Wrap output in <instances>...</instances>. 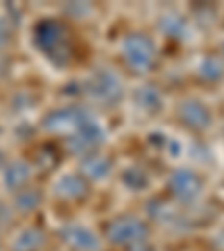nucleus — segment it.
<instances>
[{
    "mask_svg": "<svg viewBox=\"0 0 224 251\" xmlns=\"http://www.w3.org/2000/svg\"><path fill=\"white\" fill-rule=\"evenodd\" d=\"M11 41V27L7 18H0V47H5Z\"/></svg>",
    "mask_w": 224,
    "mask_h": 251,
    "instance_id": "nucleus-19",
    "label": "nucleus"
},
{
    "mask_svg": "<svg viewBox=\"0 0 224 251\" xmlns=\"http://www.w3.org/2000/svg\"><path fill=\"white\" fill-rule=\"evenodd\" d=\"M124 182H125V186L135 188V191H144V188H148V175L144 168L130 166L124 173Z\"/></svg>",
    "mask_w": 224,
    "mask_h": 251,
    "instance_id": "nucleus-18",
    "label": "nucleus"
},
{
    "mask_svg": "<svg viewBox=\"0 0 224 251\" xmlns=\"http://www.w3.org/2000/svg\"><path fill=\"white\" fill-rule=\"evenodd\" d=\"M45 242V231L38 226H27L18 231V235L11 242V251H38Z\"/></svg>",
    "mask_w": 224,
    "mask_h": 251,
    "instance_id": "nucleus-13",
    "label": "nucleus"
},
{
    "mask_svg": "<svg viewBox=\"0 0 224 251\" xmlns=\"http://www.w3.org/2000/svg\"><path fill=\"white\" fill-rule=\"evenodd\" d=\"M14 209L21 211V213H34V211L38 209L43 204V193L38 191V188H23V191H18V193H14Z\"/></svg>",
    "mask_w": 224,
    "mask_h": 251,
    "instance_id": "nucleus-14",
    "label": "nucleus"
},
{
    "mask_svg": "<svg viewBox=\"0 0 224 251\" xmlns=\"http://www.w3.org/2000/svg\"><path fill=\"white\" fill-rule=\"evenodd\" d=\"M29 179H31L29 162L16 159V162H7V166L2 168V184H5V188L11 191V193H18V191L27 188L29 186Z\"/></svg>",
    "mask_w": 224,
    "mask_h": 251,
    "instance_id": "nucleus-11",
    "label": "nucleus"
},
{
    "mask_svg": "<svg viewBox=\"0 0 224 251\" xmlns=\"http://www.w3.org/2000/svg\"><path fill=\"white\" fill-rule=\"evenodd\" d=\"M224 76V63L220 56H206L199 65V78L206 83H215Z\"/></svg>",
    "mask_w": 224,
    "mask_h": 251,
    "instance_id": "nucleus-16",
    "label": "nucleus"
},
{
    "mask_svg": "<svg viewBox=\"0 0 224 251\" xmlns=\"http://www.w3.org/2000/svg\"><path fill=\"white\" fill-rule=\"evenodd\" d=\"M150 235V226L141 218L135 215H121V218L110 220L105 226V238L110 245L117 247H135L148 240Z\"/></svg>",
    "mask_w": 224,
    "mask_h": 251,
    "instance_id": "nucleus-3",
    "label": "nucleus"
},
{
    "mask_svg": "<svg viewBox=\"0 0 224 251\" xmlns=\"http://www.w3.org/2000/svg\"><path fill=\"white\" fill-rule=\"evenodd\" d=\"M112 173V159L103 152H90V155L81 157V177L83 179H105Z\"/></svg>",
    "mask_w": 224,
    "mask_h": 251,
    "instance_id": "nucleus-12",
    "label": "nucleus"
},
{
    "mask_svg": "<svg viewBox=\"0 0 224 251\" xmlns=\"http://www.w3.org/2000/svg\"><path fill=\"white\" fill-rule=\"evenodd\" d=\"M159 27L166 36H173V38H182L188 29V23L184 16L179 14H166L162 16V21H159Z\"/></svg>",
    "mask_w": 224,
    "mask_h": 251,
    "instance_id": "nucleus-15",
    "label": "nucleus"
},
{
    "mask_svg": "<svg viewBox=\"0 0 224 251\" xmlns=\"http://www.w3.org/2000/svg\"><path fill=\"white\" fill-rule=\"evenodd\" d=\"M137 103L144 110H148V112H159V108H162V94H159L157 88H152V85H144V88L137 90Z\"/></svg>",
    "mask_w": 224,
    "mask_h": 251,
    "instance_id": "nucleus-17",
    "label": "nucleus"
},
{
    "mask_svg": "<svg viewBox=\"0 0 224 251\" xmlns=\"http://www.w3.org/2000/svg\"><path fill=\"white\" fill-rule=\"evenodd\" d=\"M202 186H204L202 177L195 171H191V168H177L168 177V191L179 202H193L202 193Z\"/></svg>",
    "mask_w": 224,
    "mask_h": 251,
    "instance_id": "nucleus-6",
    "label": "nucleus"
},
{
    "mask_svg": "<svg viewBox=\"0 0 224 251\" xmlns=\"http://www.w3.org/2000/svg\"><path fill=\"white\" fill-rule=\"evenodd\" d=\"M222 52H224V45H222Z\"/></svg>",
    "mask_w": 224,
    "mask_h": 251,
    "instance_id": "nucleus-23",
    "label": "nucleus"
},
{
    "mask_svg": "<svg viewBox=\"0 0 224 251\" xmlns=\"http://www.w3.org/2000/svg\"><path fill=\"white\" fill-rule=\"evenodd\" d=\"M121 54H124L128 68L135 72H148L157 61V47L146 34H130L125 36L124 45H121Z\"/></svg>",
    "mask_w": 224,
    "mask_h": 251,
    "instance_id": "nucleus-5",
    "label": "nucleus"
},
{
    "mask_svg": "<svg viewBox=\"0 0 224 251\" xmlns=\"http://www.w3.org/2000/svg\"><path fill=\"white\" fill-rule=\"evenodd\" d=\"M34 43L36 47L45 54L50 61H54L56 65L68 63L70 58V45L65 38V27L54 18H45L38 21L34 27Z\"/></svg>",
    "mask_w": 224,
    "mask_h": 251,
    "instance_id": "nucleus-1",
    "label": "nucleus"
},
{
    "mask_svg": "<svg viewBox=\"0 0 224 251\" xmlns=\"http://www.w3.org/2000/svg\"><path fill=\"white\" fill-rule=\"evenodd\" d=\"M54 193L56 198L68 200V202H76V200L88 198L90 193V182L83 179L78 173H68V175H61L54 184Z\"/></svg>",
    "mask_w": 224,
    "mask_h": 251,
    "instance_id": "nucleus-10",
    "label": "nucleus"
},
{
    "mask_svg": "<svg viewBox=\"0 0 224 251\" xmlns=\"http://www.w3.org/2000/svg\"><path fill=\"white\" fill-rule=\"evenodd\" d=\"M92 119H94V115L88 108L68 105V108H56V110H52V112H47V115L43 117L41 126H43V130L50 132V135L72 137Z\"/></svg>",
    "mask_w": 224,
    "mask_h": 251,
    "instance_id": "nucleus-2",
    "label": "nucleus"
},
{
    "mask_svg": "<svg viewBox=\"0 0 224 251\" xmlns=\"http://www.w3.org/2000/svg\"><path fill=\"white\" fill-rule=\"evenodd\" d=\"M103 139H105V132H103V128H101V124L97 119H92L90 124H85L76 135L68 137L65 148H68V152H72V155L85 157V155H90V152H94V148L99 146Z\"/></svg>",
    "mask_w": 224,
    "mask_h": 251,
    "instance_id": "nucleus-8",
    "label": "nucleus"
},
{
    "mask_svg": "<svg viewBox=\"0 0 224 251\" xmlns=\"http://www.w3.org/2000/svg\"><path fill=\"white\" fill-rule=\"evenodd\" d=\"M130 251H152V249L146 245V242H141V245H135V247H132Z\"/></svg>",
    "mask_w": 224,
    "mask_h": 251,
    "instance_id": "nucleus-21",
    "label": "nucleus"
},
{
    "mask_svg": "<svg viewBox=\"0 0 224 251\" xmlns=\"http://www.w3.org/2000/svg\"><path fill=\"white\" fill-rule=\"evenodd\" d=\"M58 238L61 242L70 247L72 251H99L101 249V238L94 233L92 229L83 225H76V222H70V225H63L58 231Z\"/></svg>",
    "mask_w": 224,
    "mask_h": 251,
    "instance_id": "nucleus-7",
    "label": "nucleus"
},
{
    "mask_svg": "<svg viewBox=\"0 0 224 251\" xmlns=\"http://www.w3.org/2000/svg\"><path fill=\"white\" fill-rule=\"evenodd\" d=\"M0 251H2V245H0Z\"/></svg>",
    "mask_w": 224,
    "mask_h": 251,
    "instance_id": "nucleus-22",
    "label": "nucleus"
},
{
    "mask_svg": "<svg viewBox=\"0 0 224 251\" xmlns=\"http://www.w3.org/2000/svg\"><path fill=\"white\" fill-rule=\"evenodd\" d=\"M9 220H11V211H9V206L0 202V225H9Z\"/></svg>",
    "mask_w": 224,
    "mask_h": 251,
    "instance_id": "nucleus-20",
    "label": "nucleus"
},
{
    "mask_svg": "<svg viewBox=\"0 0 224 251\" xmlns=\"http://www.w3.org/2000/svg\"><path fill=\"white\" fill-rule=\"evenodd\" d=\"M177 115H179V121H182L186 128H191V130H206L211 126V121H213L209 105H204L202 101H198V99L182 101L177 108Z\"/></svg>",
    "mask_w": 224,
    "mask_h": 251,
    "instance_id": "nucleus-9",
    "label": "nucleus"
},
{
    "mask_svg": "<svg viewBox=\"0 0 224 251\" xmlns=\"http://www.w3.org/2000/svg\"><path fill=\"white\" fill-rule=\"evenodd\" d=\"M83 88L85 94L99 105H115L124 97V85L119 76L110 70H94Z\"/></svg>",
    "mask_w": 224,
    "mask_h": 251,
    "instance_id": "nucleus-4",
    "label": "nucleus"
}]
</instances>
